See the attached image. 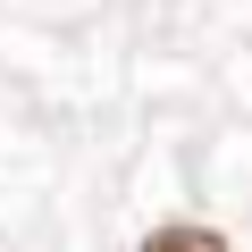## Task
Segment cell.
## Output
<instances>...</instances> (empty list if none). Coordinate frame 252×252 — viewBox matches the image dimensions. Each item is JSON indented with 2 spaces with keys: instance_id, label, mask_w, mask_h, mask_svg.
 <instances>
[{
  "instance_id": "cell-1",
  "label": "cell",
  "mask_w": 252,
  "mask_h": 252,
  "mask_svg": "<svg viewBox=\"0 0 252 252\" xmlns=\"http://www.w3.org/2000/svg\"><path fill=\"white\" fill-rule=\"evenodd\" d=\"M143 252H227V235H219V227H193V219H177V227L143 235Z\"/></svg>"
}]
</instances>
